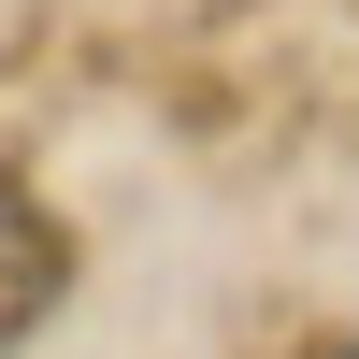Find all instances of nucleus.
<instances>
[{
    "mask_svg": "<svg viewBox=\"0 0 359 359\" xmlns=\"http://www.w3.org/2000/svg\"><path fill=\"white\" fill-rule=\"evenodd\" d=\"M345 359H359V345H345Z\"/></svg>",
    "mask_w": 359,
    "mask_h": 359,
    "instance_id": "1",
    "label": "nucleus"
}]
</instances>
